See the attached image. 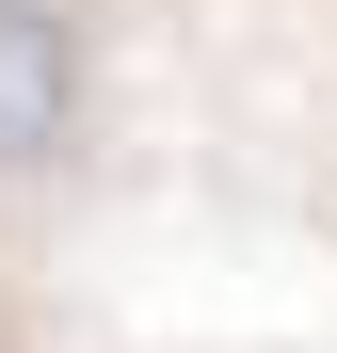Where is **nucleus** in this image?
Segmentation results:
<instances>
[{"mask_svg":"<svg viewBox=\"0 0 337 353\" xmlns=\"http://www.w3.org/2000/svg\"><path fill=\"white\" fill-rule=\"evenodd\" d=\"M112 145V0H0V225H48Z\"/></svg>","mask_w":337,"mask_h":353,"instance_id":"1","label":"nucleus"}]
</instances>
